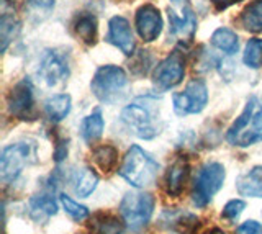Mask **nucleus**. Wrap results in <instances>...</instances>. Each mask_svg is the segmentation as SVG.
<instances>
[{"label": "nucleus", "instance_id": "obj_1", "mask_svg": "<svg viewBox=\"0 0 262 234\" xmlns=\"http://www.w3.org/2000/svg\"><path fill=\"white\" fill-rule=\"evenodd\" d=\"M159 164L139 146H131L120 167V175L136 189L149 187L158 179Z\"/></svg>", "mask_w": 262, "mask_h": 234}, {"label": "nucleus", "instance_id": "obj_2", "mask_svg": "<svg viewBox=\"0 0 262 234\" xmlns=\"http://www.w3.org/2000/svg\"><path fill=\"white\" fill-rule=\"evenodd\" d=\"M256 105V99L251 97L241 116L229 128L226 138L233 146L248 148L254 143L262 141V111L254 113Z\"/></svg>", "mask_w": 262, "mask_h": 234}, {"label": "nucleus", "instance_id": "obj_3", "mask_svg": "<svg viewBox=\"0 0 262 234\" xmlns=\"http://www.w3.org/2000/svg\"><path fill=\"white\" fill-rule=\"evenodd\" d=\"M154 203V197L147 192L126 193L120 203V213L126 228L133 232H141L151 221Z\"/></svg>", "mask_w": 262, "mask_h": 234}, {"label": "nucleus", "instance_id": "obj_4", "mask_svg": "<svg viewBox=\"0 0 262 234\" xmlns=\"http://www.w3.org/2000/svg\"><path fill=\"white\" fill-rule=\"evenodd\" d=\"M128 85L126 72L118 66H102L90 82L94 95L103 103H115Z\"/></svg>", "mask_w": 262, "mask_h": 234}, {"label": "nucleus", "instance_id": "obj_5", "mask_svg": "<svg viewBox=\"0 0 262 234\" xmlns=\"http://www.w3.org/2000/svg\"><path fill=\"white\" fill-rule=\"evenodd\" d=\"M36 148L30 143H15L7 146L0 156V179L4 183L13 182L25 167L36 164Z\"/></svg>", "mask_w": 262, "mask_h": 234}, {"label": "nucleus", "instance_id": "obj_6", "mask_svg": "<svg viewBox=\"0 0 262 234\" xmlns=\"http://www.w3.org/2000/svg\"><path fill=\"white\" fill-rule=\"evenodd\" d=\"M226 179L225 167L220 162H208L205 164L195 177L193 190H192V201L195 206L205 208L211 198L216 195L218 190L223 187Z\"/></svg>", "mask_w": 262, "mask_h": 234}, {"label": "nucleus", "instance_id": "obj_7", "mask_svg": "<svg viewBox=\"0 0 262 234\" xmlns=\"http://www.w3.org/2000/svg\"><path fill=\"white\" fill-rule=\"evenodd\" d=\"M121 122L125 123L129 133L141 139H152L161 133L158 118L147 103L135 102L125 107L121 111Z\"/></svg>", "mask_w": 262, "mask_h": 234}, {"label": "nucleus", "instance_id": "obj_8", "mask_svg": "<svg viewBox=\"0 0 262 234\" xmlns=\"http://www.w3.org/2000/svg\"><path fill=\"white\" fill-rule=\"evenodd\" d=\"M172 103H174V111L180 116L200 113L208 103L207 84L202 79H193L192 82L187 84L184 92L174 95Z\"/></svg>", "mask_w": 262, "mask_h": 234}, {"label": "nucleus", "instance_id": "obj_9", "mask_svg": "<svg viewBox=\"0 0 262 234\" xmlns=\"http://www.w3.org/2000/svg\"><path fill=\"white\" fill-rule=\"evenodd\" d=\"M7 105L10 115L18 120H35V95H33V84L28 79H23L16 84L7 97Z\"/></svg>", "mask_w": 262, "mask_h": 234}, {"label": "nucleus", "instance_id": "obj_10", "mask_svg": "<svg viewBox=\"0 0 262 234\" xmlns=\"http://www.w3.org/2000/svg\"><path fill=\"white\" fill-rule=\"evenodd\" d=\"M184 74H185L184 54L180 51H174L162 62H159V66H156L152 80L159 88L167 90V88H172L182 82Z\"/></svg>", "mask_w": 262, "mask_h": 234}, {"label": "nucleus", "instance_id": "obj_11", "mask_svg": "<svg viewBox=\"0 0 262 234\" xmlns=\"http://www.w3.org/2000/svg\"><path fill=\"white\" fill-rule=\"evenodd\" d=\"M38 76L48 87H59L69 77V66L64 56L56 51H46L41 59Z\"/></svg>", "mask_w": 262, "mask_h": 234}, {"label": "nucleus", "instance_id": "obj_12", "mask_svg": "<svg viewBox=\"0 0 262 234\" xmlns=\"http://www.w3.org/2000/svg\"><path fill=\"white\" fill-rule=\"evenodd\" d=\"M136 30L144 41H154L162 31V18L152 5H144L136 12Z\"/></svg>", "mask_w": 262, "mask_h": 234}, {"label": "nucleus", "instance_id": "obj_13", "mask_svg": "<svg viewBox=\"0 0 262 234\" xmlns=\"http://www.w3.org/2000/svg\"><path fill=\"white\" fill-rule=\"evenodd\" d=\"M106 41L117 46L121 53L126 56H131L135 51V36L131 27L126 18L123 17H113L108 23V35H106Z\"/></svg>", "mask_w": 262, "mask_h": 234}, {"label": "nucleus", "instance_id": "obj_14", "mask_svg": "<svg viewBox=\"0 0 262 234\" xmlns=\"http://www.w3.org/2000/svg\"><path fill=\"white\" fill-rule=\"evenodd\" d=\"M199 224V218L184 209H166L159 218V226L177 234H192Z\"/></svg>", "mask_w": 262, "mask_h": 234}, {"label": "nucleus", "instance_id": "obj_15", "mask_svg": "<svg viewBox=\"0 0 262 234\" xmlns=\"http://www.w3.org/2000/svg\"><path fill=\"white\" fill-rule=\"evenodd\" d=\"M30 216L36 223H46L49 218L57 213V201L54 198V193L49 190L39 192L33 195L28 201Z\"/></svg>", "mask_w": 262, "mask_h": 234}, {"label": "nucleus", "instance_id": "obj_16", "mask_svg": "<svg viewBox=\"0 0 262 234\" xmlns=\"http://www.w3.org/2000/svg\"><path fill=\"white\" fill-rule=\"evenodd\" d=\"M188 171H190V167H188V162L184 157L172 162L166 174V192L169 197H179L184 192Z\"/></svg>", "mask_w": 262, "mask_h": 234}, {"label": "nucleus", "instance_id": "obj_17", "mask_svg": "<svg viewBox=\"0 0 262 234\" xmlns=\"http://www.w3.org/2000/svg\"><path fill=\"white\" fill-rule=\"evenodd\" d=\"M126 223L112 213H95L89 224L90 234H125Z\"/></svg>", "mask_w": 262, "mask_h": 234}, {"label": "nucleus", "instance_id": "obj_18", "mask_svg": "<svg viewBox=\"0 0 262 234\" xmlns=\"http://www.w3.org/2000/svg\"><path fill=\"white\" fill-rule=\"evenodd\" d=\"M236 189L243 197L262 198V166L252 167L251 171L237 177Z\"/></svg>", "mask_w": 262, "mask_h": 234}, {"label": "nucleus", "instance_id": "obj_19", "mask_svg": "<svg viewBox=\"0 0 262 234\" xmlns=\"http://www.w3.org/2000/svg\"><path fill=\"white\" fill-rule=\"evenodd\" d=\"M169 25H170V33L177 36H192L196 30V18L190 9H185L184 15H179L174 10H169Z\"/></svg>", "mask_w": 262, "mask_h": 234}, {"label": "nucleus", "instance_id": "obj_20", "mask_svg": "<svg viewBox=\"0 0 262 234\" xmlns=\"http://www.w3.org/2000/svg\"><path fill=\"white\" fill-rule=\"evenodd\" d=\"M97 183H98V177L92 169L84 167V169H79V171L74 172L72 189H74V193L80 198H87L90 193L95 190Z\"/></svg>", "mask_w": 262, "mask_h": 234}, {"label": "nucleus", "instance_id": "obj_21", "mask_svg": "<svg viewBox=\"0 0 262 234\" xmlns=\"http://www.w3.org/2000/svg\"><path fill=\"white\" fill-rule=\"evenodd\" d=\"M105 122L100 110H95L94 113H90L89 116H85L80 123V136L85 143L92 144L98 141L103 134Z\"/></svg>", "mask_w": 262, "mask_h": 234}, {"label": "nucleus", "instance_id": "obj_22", "mask_svg": "<svg viewBox=\"0 0 262 234\" xmlns=\"http://www.w3.org/2000/svg\"><path fill=\"white\" fill-rule=\"evenodd\" d=\"M45 111L48 118L54 123H59L71 111V97L68 93H57L49 97L45 102Z\"/></svg>", "mask_w": 262, "mask_h": 234}, {"label": "nucleus", "instance_id": "obj_23", "mask_svg": "<svg viewBox=\"0 0 262 234\" xmlns=\"http://www.w3.org/2000/svg\"><path fill=\"white\" fill-rule=\"evenodd\" d=\"M74 30L79 39H82L85 44H95L97 41V18L92 13H80L74 21Z\"/></svg>", "mask_w": 262, "mask_h": 234}, {"label": "nucleus", "instance_id": "obj_24", "mask_svg": "<svg viewBox=\"0 0 262 234\" xmlns=\"http://www.w3.org/2000/svg\"><path fill=\"white\" fill-rule=\"evenodd\" d=\"M92 160L102 172L110 174L117 169L118 151L110 144H103V146H98L92 151Z\"/></svg>", "mask_w": 262, "mask_h": 234}, {"label": "nucleus", "instance_id": "obj_25", "mask_svg": "<svg viewBox=\"0 0 262 234\" xmlns=\"http://www.w3.org/2000/svg\"><path fill=\"white\" fill-rule=\"evenodd\" d=\"M20 33V21L18 18L12 13H2V18H0V50L5 51L8 44H10L16 35Z\"/></svg>", "mask_w": 262, "mask_h": 234}, {"label": "nucleus", "instance_id": "obj_26", "mask_svg": "<svg viewBox=\"0 0 262 234\" xmlns=\"http://www.w3.org/2000/svg\"><path fill=\"white\" fill-rule=\"evenodd\" d=\"M211 44L226 54H234L239 48V39L234 31L229 28H218L211 35Z\"/></svg>", "mask_w": 262, "mask_h": 234}, {"label": "nucleus", "instance_id": "obj_27", "mask_svg": "<svg viewBox=\"0 0 262 234\" xmlns=\"http://www.w3.org/2000/svg\"><path fill=\"white\" fill-rule=\"evenodd\" d=\"M241 23L246 30L252 33H260L262 31V0H254L241 15Z\"/></svg>", "mask_w": 262, "mask_h": 234}, {"label": "nucleus", "instance_id": "obj_28", "mask_svg": "<svg viewBox=\"0 0 262 234\" xmlns=\"http://www.w3.org/2000/svg\"><path fill=\"white\" fill-rule=\"evenodd\" d=\"M54 9V0H28L25 4V12L33 21H43Z\"/></svg>", "mask_w": 262, "mask_h": 234}, {"label": "nucleus", "instance_id": "obj_29", "mask_svg": "<svg viewBox=\"0 0 262 234\" xmlns=\"http://www.w3.org/2000/svg\"><path fill=\"white\" fill-rule=\"evenodd\" d=\"M244 64L251 69H259L262 66V39H249L244 48Z\"/></svg>", "mask_w": 262, "mask_h": 234}, {"label": "nucleus", "instance_id": "obj_30", "mask_svg": "<svg viewBox=\"0 0 262 234\" xmlns=\"http://www.w3.org/2000/svg\"><path fill=\"white\" fill-rule=\"evenodd\" d=\"M59 200H61V203H62L64 212L68 213L74 221H82V220H85V218H89L90 213H89L87 206L79 205L76 200H72L71 197L66 195V193L59 195Z\"/></svg>", "mask_w": 262, "mask_h": 234}, {"label": "nucleus", "instance_id": "obj_31", "mask_svg": "<svg viewBox=\"0 0 262 234\" xmlns=\"http://www.w3.org/2000/svg\"><path fill=\"white\" fill-rule=\"evenodd\" d=\"M244 208H246V201L231 200V201H228V203L225 205L223 212H221V216H223L225 220H228V221H236L237 218L241 216V213L244 212Z\"/></svg>", "mask_w": 262, "mask_h": 234}, {"label": "nucleus", "instance_id": "obj_32", "mask_svg": "<svg viewBox=\"0 0 262 234\" xmlns=\"http://www.w3.org/2000/svg\"><path fill=\"white\" fill-rule=\"evenodd\" d=\"M236 234H262V226L257 221H246L241 226H237Z\"/></svg>", "mask_w": 262, "mask_h": 234}, {"label": "nucleus", "instance_id": "obj_33", "mask_svg": "<svg viewBox=\"0 0 262 234\" xmlns=\"http://www.w3.org/2000/svg\"><path fill=\"white\" fill-rule=\"evenodd\" d=\"M68 149H69L68 139L57 141V144H56V151H54V160H56V162H61V160H64L66 157H68Z\"/></svg>", "mask_w": 262, "mask_h": 234}, {"label": "nucleus", "instance_id": "obj_34", "mask_svg": "<svg viewBox=\"0 0 262 234\" xmlns=\"http://www.w3.org/2000/svg\"><path fill=\"white\" fill-rule=\"evenodd\" d=\"M237 2H241V0H211V4L215 5L216 10H226L228 7H231Z\"/></svg>", "mask_w": 262, "mask_h": 234}, {"label": "nucleus", "instance_id": "obj_35", "mask_svg": "<svg viewBox=\"0 0 262 234\" xmlns=\"http://www.w3.org/2000/svg\"><path fill=\"white\" fill-rule=\"evenodd\" d=\"M205 234H226L223 229H220V228H211V229H208Z\"/></svg>", "mask_w": 262, "mask_h": 234}, {"label": "nucleus", "instance_id": "obj_36", "mask_svg": "<svg viewBox=\"0 0 262 234\" xmlns=\"http://www.w3.org/2000/svg\"><path fill=\"white\" fill-rule=\"evenodd\" d=\"M260 102H262V100H260Z\"/></svg>", "mask_w": 262, "mask_h": 234}]
</instances>
